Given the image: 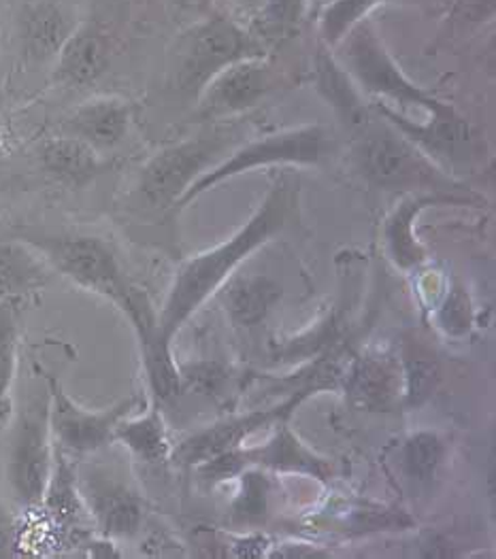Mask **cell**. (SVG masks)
<instances>
[{
	"label": "cell",
	"instance_id": "5b68a950",
	"mask_svg": "<svg viewBox=\"0 0 496 559\" xmlns=\"http://www.w3.org/2000/svg\"><path fill=\"white\" fill-rule=\"evenodd\" d=\"M327 130L320 123H307L290 128L284 132L267 134L262 139L248 141L246 145L233 150L224 160L217 162L201 175L190 190L181 197L175 209H184L203 197L217 183L244 175L253 168L264 166H318L327 156Z\"/></svg>",
	"mask_w": 496,
	"mask_h": 559
},
{
	"label": "cell",
	"instance_id": "8fae6325",
	"mask_svg": "<svg viewBox=\"0 0 496 559\" xmlns=\"http://www.w3.org/2000/svg\"><path fill=\"white\" fill-rule=\"evenodd\" d=\"M280 71L264 58L253 56L220 71L197 96V118L220 121L258 107L280 87Z\"/></svg>",
	"mask_w": 496,
	"mask_h": 559
},
{
	"label": "cell",
	"instance_id": "484cf974",
	"mask_svg": "<svg viewBox=\"0 0 496 559\" xmlns=\"http://www.w3.org/2000/svg\"><path fill=\"white\" fill-rule=\"evenodd\" d=\"M222 287V305L228 318L246 328L264 320L282 298V287L262 275L235 277Z\"/></svg>",
	"mask_w": 496,
	"mask_h": 559
},
{
	"label": "cell",
	"instance_id": "ac0fdd59",
	"mask_svg": "<svg viewBox=\"0 0 496 559\" xmlns=\"http://www.w3.org/2000/svg\"><path fill=\"white\" fill-rule=\"evenodd\" d=\"M314 83L322 100L331 107L336 120L352 132V136L375 118L369 100L345 67L332 58L329 49H320L316 56Z\"/></svg>",
	"mask_w": 496,
	"mask_h": 559
},
{
	"label": "cell",
	"instance_id": "cb8c5ba5",
	"mask_svg": "<svg viewBox=\"0 0 496 559\" xmlns=\"http://www.w3.org/2000/svg\"><path fill=\"white\" fill-rule=\"evenodd\" d=\"M237 9L241 17L237 22L267 47L298 31L307 0H237Z\"/></svg>",
	"mask_w": 496,
	"mask_h": 559
},
{
	"label": "cell",
	"instance_id": "44dd1931",
	"mask_svg": "<svg viewBox=\"0 0 496 559\" xmlns=\"http://www.w3.org/2000/svg\"><path fill=\"white\" fill-rule=\"evenodd\" d=\"M42 164L51 179L69 188L87 186L107 168L101 152L69 134H60L43 143Z\"/></svg>",
	"mask_w": 496,
	"mask_h": 559
},
{
	"label": "cell",
	"instance_id": "7a4b0ae2",
	"mask_svg": "<svg viewBox=\"0 0 496 559\" xmlns=\"http://www.w3.org/2000/svg\"><path fill=\"white\" fill-rule=\"evenodd\" d=\"M339 45H343L345 71L371 98L373 111L403 136L454 116L452 105L441 103L401 71L367 17L354 24Z\"/></svg>",
	"mask_w": 496,
	"mask_h": 559
},
{
	"label": "cell",
	"instance_id": "2e32d148",
	"mask_svg": "<svg viewBox=\"0 0 496 559\" xmlns=\"http://www.w3.org/2000/svg\"><path fill=\"white\" fill-rule=\"evenodd\" d=\"M75 468L78 466L71 462L69 453L54 442V471L39 509L56 530L78 543L87 536V530H94V525L83 504Z\"/></svg>",
	"mask_w": 496,
	"mask_h": 559
},
{
	"label": "cell",
	"instance_id": "3957f363",
	"mask_svg": "<svg viewBox=\"0 0 496 559\" xmlns=\"http://www.w3.org/2000/svg\"><path fill=\"white\" fill-rule=\"evenodd\" d=\"M352 158L358 173L377 188L403 190L408 194L415 190L450 194L480 202L473 194H464V188L458 186L437 162L430 160L417 145L381 118H373L354 134Z\"/></svg>",
	"mask_w": 496,
	"mask_h": 559
},
{
	"label": "cell",
	"instance_id": "f546056e",
	"mask_svg": "<svg viewBox=\"0 0 496 559\" xmlns=\"http://www.w3.org/2000/svg\"><path fill=\"white\" fill-rule=\"evenodd\" d=\"M237 479L241 480V489L233 500L231 515L237 523H256L269 513V496L271 483L262 468H246Z\"/></svg>",
	"mask_w": 496,
	"mask_h": 559
},
{
	"label": "cell",
	"instance_id": "83f0119b",
	"mask_svg": "<svg viewBox=\"0 0 496 559\" xmlns=\"http://www.w3.org/2000/svg\"><path fill=\"white\" fill-rule=\"evenodd\" d=\"M403 368V402L414 408L433 396L439 383V364L422 347H410L401 360Z\"/></svg>",
	"mask_w": 496,
	"mask_h": 559
},
{
	"label": "cell",
	"instance_id": "603a6c76",
	"mask_svg": "<svg viewBox=\"0 0 496 559\" xmlns=\"http://www.w3.org/2000/svg\"><path fill=\"white\" fill-rule=\"evenodd\" d=\"M114 442H120L128 449V453L147 466L166 464L173 455V444L168 440L165 417L161 404L152 400V406L132 417H125L114 435Z\"/></svg>",
	"mask_w": 496,
	"mask_h": 559
},
{
	"label": "cell",
	"instance_id": "277c9868",
	"mask_svg": "<svg viewBox=\"0 0 496 559\" xmlns=\"http://www.w3.org/2000/svg\"><path fill=\"white\" fill-rule=\"evenodd\" d=\"M28 240L51 271L64 275L85 292H92L122 313L132 309L137 285H132L122 271V264L114 249L103 239L85 235H67V237H31Z\"/></svg>",
	"mask_w": 496,
	"mask_h": 559
},
{
	"label": "cell",
	"instance_id": "ba28073f",
	"mask_svg": "<svg viewBox=\"0 0 496 559\" xmlns=\"http://www.w3.org/2000/svg\"><path fill=\"white\" fill-rule=\"evenodd\" d=\"M54 471V437L49 428V396L20 411L7 451V483L15 502L26 511L42 507Z\"/></svg>",
	"mask_w": 496,
	"mask_h": 559
},
{
	"label": "cell",
	"instance_id": "9a60e30c",
	"mask_svg": "<svg viewBox=\"0 0 496 559\" xmlns=\"http://www.w3.org/2000/svg\"><path fill=\"white\" fill-rule=\"evenodd\" d=\"M471 202H477V200L450 197V194H433V192H410L394 206V211L388 215L381 228V239L390 262L405 273L424 266L426 249L414 233L417 215L433 204H471Z\"/></svg>",
	"mask_w": 496,
	"mask_h": 559
},
{
	"label": "cell",
	"instance_id": "9c48e42d",
	"mask_svg": "<svg viewBox=\"0 0 496 559\" xmlns=\"http://www.w3.org/2000/svg\"><path fill=\"white\" fill-rule=\"evenodd\" d=\"M45 383L51 437L69 455H92L109 447L118 424L141 406L139 396H128L107 408L90 411L71 399L54 374H45Z\"/></svg>",
	"mask_w": 496,
	"mask_h": 559
},
{
	"label": "cell",
	"instance_id": "1f68e13d",
	"mask_svg": "<svg viewBox=\"0 0 496 559\" xmlns=\"http://www.w3.org/2000/svg\"><path fill=\"white\" fill-rule=\"evenodd\" d=\"M345 523L350 532L363 534V532H379V530H394V527L401 530L412 525V520L401 511L373 507V504H358L350 509V513L345 515Z\"/></svg>",
	"mask_w": 496,
	"mask_h": 559
},
{
	"label": "cell",
	"instance_id": "e0dca14e",
	"mask_svg": "<svg viewBox=\"0 0 496 559\" xmlns=\"http://www.w3.org/2000/svg\"><path fill=\"white\" fill-rule=\"evenodd\" d=\"M132 107L120 96H96L82 103L62 123V134L75 136L96 152L118 147L130 130Z\"/></svg>",
	"mask_w": 496,
	"mask_h": 559
},
{
	"label": "cell",
	"instance_id": "d6986e66",
	"mask_svg": "<svg viewBox=\"0 0 496 559\" xmlns=\"http://www.w3.org/2000/svg\"><path fill=\"white\" fill-rule=\"evenodd\" d=\"M241 455L246 468H264L275 473H298L318 480H327L332 475V464L309 449L303 440L298 439L288 428L286 421L277 424L273 439L262 447L244 449Z\"/></svg>",
	"mask_w": 496,
	"mask_h": 559
},
{
	"label": "cell",
	"instance_id": "5bb4252c",
	"mask_svg": "<svg viewBox=\"0 0 496 559\" xmlns=\"http://www.w3.org/2000/svg\"><path fill=\"white\" fill-rule=\"evenodd\" d=\"M125 318L130 321L137 334L152 400L158 404H165L168 400L175 399L181 390V370L177 361L173 360L170 343H166L158 332L156 311L145 292L139 289L134 305Z\"/></svg>",
	"mask_w": 496,
	"mask_h": 559
},
{
	"label": "cell",
	"instance_id": "30bf717a",
	"mask_svg": "<svg viewBox=\"0 0 496 559\" xmlns=\"http://www.w3.org/2000/svg\"><path fill=\"white\" fill-rule=\"evenodd\" d=\"M75 471L83 504L98 536L137 538L145 525V502L139 491L120 473L101 464H83Z\"/></svg>",
	"mask_w": 496,
	"mask_h": 559
},
{
	"label": "cell",
	"instance_id": "836d02e7",
	"mask_svg": "<svg viewBox=\"0 0 496 559\" xmlns=\"http://www.w3.org/2000/svg\"><path fill=\"white\" fill-rule=\"evenodd\" d=\"M331 554L322 551L316 545H300V543H288L277 547L275 551L267 554V558H282V559H311V558H329Z\"/></svg>",
	"mask_w": 496,
	"mask_h": 559
},
{
	"label": "cell",
	"instance_id": "d6a6232c",
	"mask_svg": "<svg viewBox=\"0 0 496 559\" xmlns=\"http://www.w3.org/2000/svg\"><path fill=\"white\" fill-rule=\"evenodd\" d=\"M439 325L452 336H464L473 325V305L460 281L450 287L444 305L439 307Z\"/></svg>",
	"mask_w": 496,
	"mask_h": 559
},
{
	"label": "cell",
	"instance_id": "8992f818",
	"mask_svg": "<svg viewBox=\"0 0 496 559\" xmlns=\"http://www.w3.org/2000/svg\"><path fill=\"white\" fill-rule=\"evenodd\" d=\"M231 145H235L231 130L166 145L141 166L137 177L139 197L152 209H175L201 175L228 156Z\"/></svg>",
	"mask_w": 496,
	"mask_h": 559
},
{
	"label": "cell",
	"instance_id": "4fadbf2b",
	"mask_svg": "<svg viewBox=\"0 0 496 559\" xmlns=\"http://www.w3.org/2000/svg\"><path fill=\"white\" fill-rule=\"evenodd\" d=\"M343 394L352 408L367 413H388L403 400L401 360L388 349H369L347 366Z\"/></svg>",
	"mask_w": 496,
	"mask_h": 559
},
{
	"label": "cell",
	"instance_id": "4dcf8cb0",
	"mask_svg": "<svg viewBox=\"0 0 496 559\" xmlns=\"http://www.w3.org/2000/svg\"><path fill=\"white\" fill-rule=\"evenodd\" d=\"M381 0H322L320 33L329 45H339L347 31L358 24Z\"/></svg>",
	"mask_w": 496,
	"mask_h": 559
},
{
	"label": "cell",
	"instance_id": "52a82bcc",
	"mask_svg": "<svg viewBox=\"0 0 496 559\" xmlns=\"http://www.w3.org/2000/svg\"><path fill=\"white\" fill-rule=\"evenodd\" d=\"M264 45L253 39L241 22L213 15L194 24L177 47V83L188 96H199L201 90L226 67L264 56Z\"/></svg>",
	"mask_w": 496,
	"mask_h": 559
},
{
	"label": "cell",
	"instance_id": "7402d4cb",
	"mask_svg": "<svg viewBox=\"0 0 496 559\" xmlns=\"http://www.w3.org/2000/svg\"><path fill=\"white\" fill-rule=\"evenodd\" d=\"M51 266L28 240H0V298L20 300L47 285Z\"/></svg>",
	"mask_w": 496,
	"mask_h": 559
},
{
	"label": "cell",
	"instance_id": "f1b7e54d",
	"mask_svg": "<svg viewBox=\"0 0 496 559\" xmlns=\"http://www.w3.org/2000/svg\"><path fill=\"white\" fill-rule=\"evenodd\" d=\"M403 468L414 480H430L446 457V444L437 432L420 430L403 442Z\"/></svg>",
	"mask_w": 496,
	"mask_h": 559
},
{
	"label": "cell",
	"instance_id": "d4e9b609",
	"mask_svg": "<svg viewBox=\"0 0 496 559\" xmlns=\"http://www.w3.org/2000/svg\"><path fill=\"white\" fill-rule=\"evenodd\" d=\"M71 15L56 2H39L24 13L22 20V45L31 60L47 62L56 60L60 47L75 31Z\"/></svg>",
	"mask_w": 496,
	"mask_h": 559
},
{
	"label": "cell",
	"instance_id": "ffe728a7",
	"mask_svg": "<svg viewBox=\"0 0 496 559\" xmlns=\"http://www.w3.org/2000/svg\"><path fill=\"white\" fill-rule=\"evenodd\" d=\"M54 80L64 87H83L103 78L109 67V43L96 24L83 22L56 56Z\"/></svg>",
	"mask_w": 496,
	"mask_h": 559
},
{
	"label": "cell",
	"instance_id": "6da1fadb",
	"mask_svg": "<svg viewBox=\"0 0 496 559\" xmlns=\"http://www.w3.org/2000/svg\"><path fill=\"white\" fill-rule=\"evenodd\" d=\"M298 197V179L280 175L248 222L231 239L192 255L177 269L161 313H156L158 332L166 343H173L184 323L233 277L239 264L296 224Z\"/></svg>",
	"mask_w": 496,
	"mask_h": 559
},
{
	"label": "cell",
	"instance_id": "7c38bea8",
	"mask_svg": "<svg viewBox=\"0 0 496 559\" xmlns=\"http://www.w3.org/2000/svg\"><path fill=\"white\" fill-rule=\"evenodd\" d=\"M311 394H318L316 390H298L294 394H290L288 399L275 406L269 408H260V411H251L246 415H235L231 419H222L213 426H209L201 432H194L192 437L181 440L177 444V449H173V460L179 466L186 468H197L199 464L208 462L211 457L237 449L244 444V440L264 430L271 426H277L282 421H288L290 415L309 399Z\"/></svg>",
	"mask_w": 496,
	"mask_h": 559
},
{
	"label": "cell",
	"instance_id": "4316f807",
	"mask_svg": "<svg viewBox=\"0 0 496 559\" xmlns=\"http://www.w3.org/2000/svg\"><path fill=\"white\" fill-rule=\"evenodd\" d=\"M20 352V311L17 300L0 298V428L15 417L13 385L17 374Z\"/></svg>",
	"mask_w": 496,
	"mask_h": 559
}]
</instances>
